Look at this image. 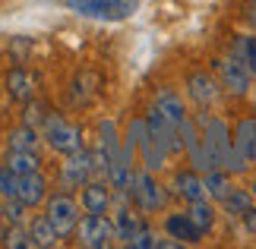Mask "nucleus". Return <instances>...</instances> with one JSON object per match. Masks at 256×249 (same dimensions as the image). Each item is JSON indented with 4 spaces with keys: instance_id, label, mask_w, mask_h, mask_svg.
I'll return each instance as SVG.
<instances>
[{
    "instance_id": "f257e3e1",
    "label": "nucleus",
    "mask_w": 256,
    "mask_h": 249,
    "mask_svg": "<svg viewBox=\"0 0 256 249\" xmlns=\"http://www.w3.org/2000/svg\"><path fill=\"white\" fill-rule=\"evenodd\" d=\"M202 148H206V161H209V171L212 167H222L228 174H240L247 161L238 155L234 148V136L228 133L222 117H202Z\"/></svg>"
},
{
    "instance_id": "f03ea898",
    "label": "nucleus",
    "mask_w": 256,
    "mask_h": 249,
    "mask_svg": "<svg viewBox=\"0 0 256 249\" xmlns=\"http://www.w3.org/2000/svg\"><path fill=\"white\" fill-rule=\"evenodd\" d=\"M66 6L88 16V19L120 22V19H130L136 9H140V0H66Z\"/></svg>"
},
{
    "instance_id": "7ed1b4c3",
    "label": "nucleus",
    "mask_w": 256,
    "mask_h": 249,
    "mask_svg": "<svg viewBox=\"0 0 256 249\" xmlns=\"http://www.w3.org/2000/svg\"><path fill=\"white\" fill-rule=\"evenodd\" d=\"M44 139L57 155H73L82 148V129L70 120H64L60 114H51V111L44 117Z\"/></svg>"
},
{
    "instance_id": "20e7f679",
    "label": "nucleus",
    "mask_w": 256,
    "mask_h": 249,
    "mask_svg": "<svg viewBox=\"0 0 256 249\" xmlns=\"http://www.w3.org/2000/svg\"><path fill=\"white\" fill-rule=\"evenodd\" d=\"M114 237H117V227L104 215L86 212V218H80V224H76V240H80V246H88V249L111 246Z\"/></svg>"
},
{
    "instance_id": "39448f33",
    "label": "nucleus",
    "mask_w": 256,
    "mask_h": 249,
    "mask_svg": "<svg viewBox=\"0 0 256 249\" xmlns=\"http://www.w3.org/2000/svg\"><path fill=\"white\" fill-rule=\"evenodd\" d=\"M44 215H48V221L54 224V231L57 237H70L76 231V224H80V205L73 202L66 193H57L48 199V205H44Z\"/></svg>"
},
{
    "instance_id": "423d86ee",
    "label": "nucleus",
    "mask_w": 256,
    "mask_h": 249,
    "mask_svg": "<svg viewBox=\"0 0 256 249\" xmlns=\"http://www.w3.org/2000/svg\"><path fill=\"white\" fill-rule=\"evenodd\" d=\"M126 193H130L133 205L140 208V212H158L164 205V189L155 183L152 171H142V174H133L130 186H126Z\"/></svg>"
},
{
    "instance_id": "0eeeda50",
    "label": "nucleus",
    "mask_w": 256,
    "mask_h": 249,
    "mask_svg": "<svg viewBox=\"0 0 256 249\" xmlns=\"http://www.w3.org/2000/svg\"><path fill=\"white\" fill-rule=\"evenodd\" d=\"M142 120H146V129L152 133V139H155V142H158L168 155H177V152L184 148V145H180V126H174V123H171L155 104L149 107V111H146Z\"/></svg>"
},
{
    "instance_id": "6e6552de",
    "label": "nucleus",
    "mask_w": 256,
    "mask_h": 249,
    "mask_svg": "<svg viewBox=\"0 0 256 249\" xmlns=\"http://www.w3.org/2000/svg\"><path fill=\"white\" fill-rule=\"evenodd\" d=\"M215 69H218V79H222V85L228 88L231 95H247V88H250V66L240 60V57H222V60H215Z\"/></svg>"
},
{
    "instance_id": "1a4fd4ad",
    "label": "nucleus",
    "mask_w": 256,
    "mask_h": 249,
    "mask_svg": "<svg viewBox=\"0 0 256 249\" xmlns=\"http://www.w3.org/2000/svg\"><path fill=\"white\" fill-rule=\"evenodd\" d=\"M66 161L60 164V183L66 189H73V186H82L86 180H92V174H95V161H92V152H86V148H80V152H73V155H64Z\"/></svg>"
},
{
    "instance_id": "9d476101",
    "label": "nucleus",
    "mask_w": 256,
    "mask_h": 249,
    "mask_svg": "<svg viewBox=\"0 0 256 249\" xmlns=\"http://www.w3.org/2000/svg\"><path fill=\"white\" fill-rule=\"evenodd\" d=\"M130 136H133V142L140 145V152H142V164H146V171H162L164 167V158H168V152L152 139V133L146 129V120H133L130 123Z\"/></svg>"
},
{
    "instance_id": "9b49d317",
    "label": "nucleus",
    "mask_w": 256,
    "mask_h": 249,
    "mask_svg": "<svg viewBox=\"0 0 256 249\" xmlns=\"http://www.w3.org/2000/svg\"><path fill=\"white\" fill-rule=\"evenodd\" d=\"M4 85H6V95L13 98V101H19V104H28L35 98V76L28 73V69H22V66L10 69Z\"/></svg>"
},
{
    "instance_id": "f8f14e48",
    "label": "nucleus",
    "mask_w": 256,
    "mask_h": 249,
    "mask_svg": "<svg viewBox=\"0 0 256 249\" xmlns=\"http://www.w3.org/2000/svg\"><path fill=\"white\" fill-rule=\"evenodd\" d=\"M186 95H190L200 107H206V104H212L215 98H218V82H215L209 73H202V69H193V73L186 76Z\"/></svg>"
},
{
    "instance_id": "ddd939ff",
    "label": "nucleus",
    "mask_w": 256,
    "mask_h": 249,
    "mask_svg": "<svg viewBox=\"0 0 256 249\" xmlns=\"http://www.w3.org/2000/svg\"><path fill=\"white\" fill-rule=\"evenodd\" d=\"M180 145L184 152L190 155V164L196 167V171H209V161H206V148H202V136L196 133L193 120H180Z\"/></svg>"
},
{
    "instance_id": "4468645a",
    "label": "nucleus",
    "mask_w": 256,
    "mask_h": 249,
    "mask_svg": "<svg viewBox=\"0 0 256 249\" xmlns=\"http://www.w3.org/2000/svg\"><path fill=\"white\" fill-rule=\"evenodd\" d=\"M44 193H48V183H44V177L38 174V171H32V174H19L16 199H19L26 208H35L38 202H44Z\"/></svg>"
},
{
    "instance_id": "2eb2a0df",
    "label": "nucleus",
    "mask_w": 256,
    "mask_h": 249,
    "mask_svg": "<svg viewBox=\"0 0 256 249\" xmlns=\"http://www.w3.org/2000/svg\"><path fill=\"white\" fill-rule=\"evenodd\" d=\"M80 205L86 212H95V215H104L111 208V193H108L104 183H95V180H86L80 186Z\"/></svg>"
},
{
    "instance_id": "dca6fc26",
    "label": "nucleus",
    "mask_w": 256,
    "mask_h": 249,
    "mask_svg": "<svg viewBox=\"0 0 256 249\" xmlns=\"http://www.w3.org/2000/svg\"><path fill=\"white\" fill-rule=\"evenodd\" d=\"M174 193L184 199V202H196V199H206V183H202V177L200 171H177L174 174Z\"/></svg>"
},
{
    "instance_id": "f3484780",
    "label": "nucleus",
    "mask_w": 256,
    "mask_h": 249,
    "mask_svg": "<svg viewBox=\"0 0 256 249\" xmlns=\"http://www.w3.org/2000/svg\"><path fill=\"white\" fill-rule=\"evenodd\" d=\"M164 231H168V237H174V240H180V243H200V237H202V231L190 221L186 212L164 218Z\"/></svg>"
},
{
    "instance_id": "a211bd4d",
    "label": "nucleus",
    "mask_w": 256,
    "mask_h": 249,
    "mask_svg": "<svg viewBox=\"0 0 256 249\" xmlns=\"http://www.w3.org/2000/svg\"><path fill=\"white\" fill-rule=\"evenodd\" d=\"M234 148H238V155L244 161H256V120L253 117L238 123V129H234Z\"/></svg>"
},
{
    "instance_id": "6ab92c4d",
    "label": "nucleus",
    "mask_w": 256,
    "mask_h": 249,
    "mask_svg": "<svg viewBox=\"0 0 256 249\" xmlns=\"http://www.w3.org/2000/svg\"><path fill=\"white\" fill-rule=\"evenodd\" d=\"M28 240H32V246H42V249H48V246H54L60 237H57V231H54V224L48 221V215H35L32 221H28Z\"/></svg>"
},
{
    "instance_id": "aec40b11",
    "label": "nucleus",
    "mask_w": 256,
    "mask_h": 249,
    "mask_svg": "<svg viewBox=\"0 0 256 249\" xmlns=\"http://www.w3.org/2000/svg\"><path fill=\"white\" fill-rule=\"evenodd\" d=\"M155 107H158V111L168 117L174 126H180V120L186 117V107L180 101V95L171 92V88H158V95H155Z\"/></svg>"
},
{
    "instance_id": "412c9836",
    "label": "nucleus",
    "mask_w": 256,
    "mask_h": 249,
    "mask_svg": "<svg viewBox=\"0 0 256 249\" xmlns=\"http://www.w3.org/2000/svg\"><path fill=\"white\" fill-rule=\"evenodd\" d=\"M6 152H38V129L28 123L16 126L6 136Z\"/></svg>"
},
{
    "instance_id": "4be33fe9",
    "label": "nucleus",
    "mask_w": 256,
    "mask_h": 249,
    "mask_svg": "<svg viewBox=\"0 0 256 249\" xmlns=\"http://www.w3.org/2000/svg\"><path fill=\"white\" fill-rule=\"evenodd\" d=\"M4 164L16 174H32V171L42 167V158H38V152H6Z\"/></svg>"
},
{
    "instance_id": "5701e85b",
    "label": "nucleus",
    "mask_w": 256,
    "mask_h": 249,
    "mask_svg": "<svg viewBox=\"0 0 256 249\" xmlns=\"http://www.w3.org/2000/svg\"><path fill=\"white\" fill-rule=\"evenodd\" d=\"M202 183H206V193H209L212 199H218V202L228 196V189H231V183H228V171H222V167H212V171H206Z\"/></svg>"
},
{
    "instance_id": "b1692460",
    "label": "nucleus",
    "mask_w": 256,
    "mask_h": 249,
    "mask_svg": "<svg viewBox=\"0 0 256 249\" xmlns=\"http://www.w3.org/2000/svg\"><path fill=\"white\" fill-rule=\"evenodd\" d=\"M190 208H186V215H190V221L200 227L202 234H209L212 231V224H215V212H212V205H206V199H196V202H186Z\"/></svg>"
},
{
    "instance_id": "393cba45",
    "label": "nucleus",
    "mask_w": 256,
    "mask_h": 249,
    "mask_svg": "<svg viewBox=\"0 0 256 249\" xmlns=\"http://www.w3.org/2000/svg\"><path fill=\"white\" fill-rule=\"evenodd\" d=\"M231 54L240 57V60L250 66V73L256 76V38L253 35H238V38H234V41H231Z\"/></svg>"
},
{
    "instance_id": "a878e982",
    "label": "nucleus",
    "mask_w": 256,
    "mask_h": 249,
    "mask_svg": "<svg viewBox=\"0 0 256 249\" xmlns=\"http://www.w3.org/2000/svg\"><path fill=\"white\" fill-rule=\"evenodd\" d=\"M114 227H117V237H120V240H130V237L142 227V221H140V215L130 212V208H120L117 218H114Z\"/></svg>"
},
{
    "instance_id": "bb28decb",
    "label": "nucleus",
    "mask_w": 256,
    "mask_h": 249,
    "mask_svg": "<svg viewBox=\"0 0 256 249\" xmlns=\"http://www.w3.org/2000/svg\"><path fill=\"white\" fill-rule=\"evenodd\" d=\"M222 205L228 208L231 215H240V212L250 208V193H247V189H228V196L222 199Z\"/></svg>"
},
{
    "instance_id": "cd10ccee",
    "label": "nucleus",
    "mask_w": 256,
    "mask_h": 249,
    "mask_svg": "<svg viewBox=\"0 0 256 249\" xmlns=\"http://www.w3.org/2000/svg\"><path fill=\"white\" fill-rule=\"evenodd\" d=\"M126 246H130V249H158V237H155L149 227L142 224L140 231H136L130 240H126Z\"/></svg>"
},
{
    "instance_id": "c85d7f7f",
    "label": "nucleus",
    "mask_w": 256,
    "mask_h": 249,
    "mask_svg": "<svg viewBox=\"0 0 256 249\" xmlns=\"http://www.w3.org/2000/svg\"><path fill=\"white\" fill-rule=\"evenodd\" d=\"M16 186H19V174L10 171V167L4 164V167H0V196H4V199H16Z\"/></svg>"
},
{
    "instance_id": "c756f323",
    "label": "nucleus",
    "mask_w": 256,
    "mask_h": 249,
    "mask_svg": "<svg viewBox=\"0 0 256 249\" xmlns=\"http://www.w3.org/2000/svg\"><path fill=\"white\" fill-rule=\"evenodd\" d=\"M22 202L19 199H4V208H0V218L4 224H22Z\"/></svg>"
},
{
    "instance_id": "7c9ffc66",
    "label": "nucleus",
    "mask_w": 256,
    "mask_h": 249,
    "mask_svg": "<svg viewBox=\"0 0 256 249\" xmlns=\"http://www.w3.org/2000/svg\"><path fill=\"white\" fill-rule=\"evenodd\" d=\"M4 243H6V246H13V249H26V246H32V240H28V231H22L19 224H10V227H6Z\"/></svg>"
},
{
    "instance_id": "2f4dec72",
    "label": "nucleus",
    "mask_w": 256,
    "mask_h": 249,
    "mask_svg": "<svg viewBox=\"0 0 256 249\" xmlns=\"http://www.w3.org/2000/svg\"><path fill=\"white\" fill-rule=\"evenodd\" d=\"M44 117H48V111H44V104H42V101H35V104L28 101V104H26V123H28V126H35V129H38V126L44 123Z\"/></svg>"
},
{
    "instance_id": "473e14b6",
    "label": "nucleus",
    "mask_w": 256,
    "mask_h": 249,
    "mask_svg": "<svg viewBox=\"0 0 256 249\" xmlns=\"http://www.w3.org/2000/svg\"><path fill=\"white\" fill-rule=\"evenodd\" d=\"M240 221H244V227H247L250 234H256V208L250 205L247 212H240Z\"/></svg>"
},
{
    "instance_id": "72a5a7b5",
    "label": "nucleus",
    "mask_w": 256,
    "mask_h": 249,
    "mask_svg": "<svg viewBox=\"0 0 256 249\" xmlns=\"http://www.w3.org/2000/svg\"><path fill=\"white\" fill-rule=\"evenodd\" d=\"M250 19H253V22H256V0H253V3H250Z\"/></svg>"
},
{
    "instance_id": "f704fd0d",
    "label": "nucleus",
    "mask_w": 256,
    "mask_h": 249,
    "mask_svg": "<svg viewBox=\"0 0 256 249\" xmlns=\"http://www.w3.org/2000/svg\"><path fill=\"white\" fill-rule=\"evenodd\" d=\"M4 234H6V231H4V218H0V243H4Z\"/></svg>"
}]
</instances>
